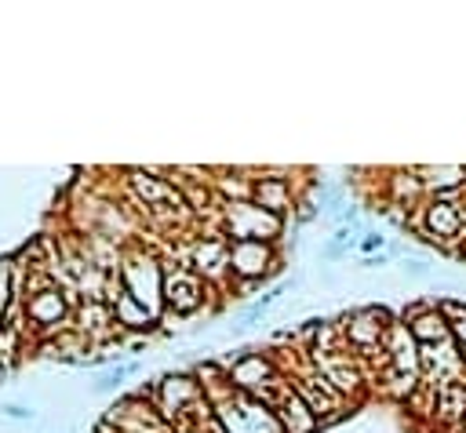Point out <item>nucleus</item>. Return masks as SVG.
Segmentation results:
<instances>
[{
  "label": "nucleus",
  "mask_w": 466,
  "mask_h": 433,
  "mask_svg": "<svg viewBox=\"0 0 466 433\" xmlns=\"http://www.w3.org/2000/svg\"><path fill=\"white\" fill-rule=\"evenodd\" d=\"M441 411H444L448 419H455V415L466 411V390H462L455 379H444V382H441Z\"/></svg>",
  "instance_id": "obj_1"
},
{
  "label": "nucleus",
  "mask_w": 466,
  "mask_h": 433,
  "mask_svg": "<svg viewBox=\"0 0 466 433\" xmlns=\"http://www.w3.org/2000/svg\"><path fill=\"white\" fill-rule=\"evenodd\" d=\"M430 223H433L441 234H451V230L459 226V223H455V211H451L448 204H433V207H430Z\"/></svg>",
  "instance_id": "obj_2"
},
{
  "label": "nucleus",
  "mask_w": 466,
  "mask_h": 433,
  "mask_svg": "<svg viewBox=\"0 0 466 433\" xmlns=\"http://www.w3.org/2000/svg\"><path fill=\"white\" fill-rule=\"evenodd\" d=\"M412 332H415L419 339H433V335L444 339V321H441V317H419Z\"/></svg>",
  "instance_id": "obj_3"
},
{
  "label": "nucleus",
  "mask_w": 466,
  "mask_h": 433,
  "mask_svg": "<svg viewBox=\"0 0 466 433\" xmlns=\"http://www.w3.org/2000/svg\"><path fill=\"white\" fill-rule=\"evenodd\" d=\"M5 411H8L12 419H30V411H26V408H19V404H8Z\"/></svg>",
  "instance_id": "obj_4"
},
{
  "label": "nucleus",
  "mask_w": 466,
  "mask_h": 433,
  "mask_svg": "<svg viewBox=\"0 0 466 433\" xmlns=\"http://www.w3.org/2000/svg\"><path fill=\"white\" fill-rule=\"evenodd\" d=\"M379 245H383V237H375V234H372V237L364 241V252H372V248H379Z\"/></svg>",
  "instance_id": "obj_5"
}]
</instances>
